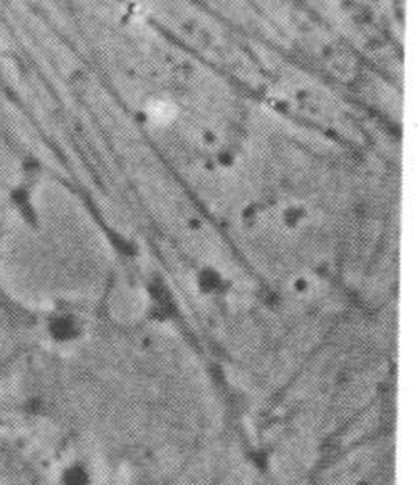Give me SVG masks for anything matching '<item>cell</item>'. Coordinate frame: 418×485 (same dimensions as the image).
Returning a JSON list of instances; mask_svg holds the SVG:
<instances>
[{
  "label": "cell",
  "mask_w": 418,
  "mask_h": 485,
  "mask_svg": "<svg viewBox=\"0 0 418 485\" xmlns=\"http://www.w3.org/2000/svg\"><path fill=\"white\" fill-rule=\"evenodd\" d=\"M63 485H89L91 482V475H89L88 468L81 463H72L66 470L63 472Z\"/></svg>",
  "instance_id": "6da1fadb"
}]
</instances>
